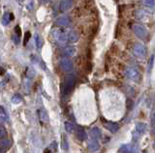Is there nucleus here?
<instances>
[{
    "mask_svg": "<svg viewBox=\"0 0 155 153\" xmlns=\"http://www.w3.org/2000/svg\"><path fill=\"white\" fill-rule=\"evenodd\" d=\"M5 71H6V70H5V68H3L2 67L0 68V75H3L5 73Z\"/></svg>",
    "mask_w": 155,
    "mask_h": 153,
    "instance_id": "nucleus-32",
    "label": "nucleus"
},
{
    "mask_svg": "<svg viewBox=\"0 0 155 153\" xmlns=\"http://www.w3.org/2000/svg\"><path fill=\"white\" fill-rule=\"evenodd\" d=\"M99 148H100V144H99L97 139L92 138V139L88 141V149H89L90 151H92V152L97 151Z\"/></svg>",
    "mask_w": 155,
    "mask_h": 153,
    "instance_id": "nucleus-8",
    "label": "nucleus"
},
{
    "mask_svg": "<svg viewBox=\"0 0 155 153\" xmlns=\"http://www.w3.org/2000/svg\"><path fill=\"white\" fill-rule=\"evenodd\" d=\"M77 137L80 141H85L87 139V135H86L85 131L82 128H79L77 131Z\"/></svg>",
    "mask_w": 155,
    "mask_h": 153,
    "instance_id": "nucleus-16",
    "label": "nucleus"
},
{
    "mask_svg": "<svg viewBox=\"0 0 155 153\" xmlns=\"http://www.w3.org/2000/svg\"><path fill=\"white\" fill-rule=\"evenodd\" d=\"M39 115H40V119L43 122H48L49 121V116H48V112L45 110V109H41L39 111Z\"/></svg>",
    "mask_w": 155,
    "mask_h": 153,
    "instance_id": "nucleus-18",
    "label": "nucleus"
},
{
    "mask_svg": "<svg viewBox=\"0 0 155 153\" xmlns=\"http://www.w3.org/2000/svg\"><path fill=\"white\" fill-rule=\"evenodd\" d=\"M11 141L9 139H2L1 142H0V146L1 148H4V149H7L11 146Z\"/></svg>",
    "mask_w": 155,
    "mask_h": 153,
    "instance_id": "nucleus-20",
    "label": "nucleus"
},
{
    "mask_svg": "<svg viewBox=\"0 0 155 153\" xmlns=\"http://www.w3.org/2000/svg\"><path fill=\"white\" fill-rule=\"evenodd\" d=\"M119 153H132V145L123 144L119 148Z\"/></svg>",
    "mask_w": 155,
    "mask_h": 153,
    "instance_id": "nucleus-19",
    "label": "nucleus"
},
{
    "mask_svg": "<svg viewBox=\"0 0 155 153\" xmlns=\"http://www.w3.org/2000/svg\"><path fill=\"white\" fill-rule=\"evenodd\" d=\"M21 101H22V97L19 93H16L12 97V102L14 104H19V103H21Z\"/></svg>",
    "mask_w": 155,
    "mask_h": 153,
    "instance_id": "nucleus-23",
    "label": "nucleus"
},
{
    "mask_svg": "<svg viewBox=\"0 0 155 153\" xmlns=\"http://www.w3.org/2000/svg\"><path fill=\"white\" fill-rule=\"evenodd\" d=\"M133 31L135 34L138 36L139 38H141V39H146L147 35H148V32H147L146 28L141 24H134Z\"/></svg>",
    "mask_w": 155,
    "mask_h": 153,
    "instance_id": "nucleus-3",
    "label": "nucleus"
},
{
    "mask_svg": "<svg viewBox=\"0 0 155 153\" xmlns=\"http://www.w3.org/2000/svg\"><path fill=\"white\" fill-rule=\"evenodd\" d=\"M75 47L73 46H67L65 47L64 49H63V54L65 56H68V57H71V56H73L75 54Z\"/></svg>",
    "mask_w": 155,
    "mask_h": 153,
    "instance_id": "nucleus-17",
    "label": "nucleus"
},
{
    "mask_svg": "<svg viewBox=\"0 0 155 153\" xmlns=\"http://www.w3.org/2000/svg\"><path fill=\"white\" fill-rule=\"evenodd\" d=\"M76 84V78L74 74H69L68 76H66L64 83L62 86V91L64 95H69L71 93V91H73L74 87Z\"/></svg>",
    "mask_w": 155,
    "mask_h": 153,
    "instance_id": "nucleus-1",
    "label": "nucleus"
},
{
    "mask_svg": "<svg viewBox=\"0 0 155 153\" xmlns=\"http://www.w3.org/2000/svg\"><path fill=\"white\" fill-rule=\"evenodd\" d=\"M52 35L57 44H64L67 42V35L62 29H53Z\"/></svg>",
    "mask_w": 155,
    "mask_h": 153,
    "instance_id": "nucleus-2",
    "label": "nucleus"
},
{
    "mask_svg": "<svg viewBox=\"0 0 155 153\" xmlns=\"http://www.w3.org/2000/svg\"><path fill=\"white\" fill-rule=\"evenodd\" d=\"M30 36H31V34H30L29 32H26V33H25V38H24V43H23L24 45L26 44L27 42H28V40H29V39H30Z\"/></svg>",
    "mask_w": 155,
    "mask_h": 153,
    "instance_id": "nucleus-29",
    "label": "nucleus"
},
{
    "mask_svg": "<svg viewBox=\"0 0 155 153\" xmlns=\"http://www.w3.org/2000/svg\"><path fill=\"white\" fill-rule=\"evenodd\" d=\"M0 119L2 121H9V114L3 106H0Z\"/></svg>",
    "mask_w": 155,
    "mask_h": 153,
    "instance_id": "nucleus-12",
    "label": "nucleus"
},
{
    "mask_svg": "<svg viewBox=\"0 0 155 153\" xmlns=\"http://www.w3.org/2000/svg\"><path fill=\"white\" fill-rule=\"evenodd\" d=\"M132 135H133V140H134L135 142H137V141H138V140L140 139V138H141V134L138 133V132H137L136 130H135L133 133H132Z\"/></svg>",
    "mask_w": 155,
    "mask_h": 153,
    "instance_id": "nucleus-27",
    "label": "nucleus"
},
{
    "mask_svg": "<svg viewBox=\"0 0 155 153\" xmlns=\"http://www.w3.org/2000/svg\"><path fill=\"white\" fill-rule=\"evenodd\" d=\"M153 63H154V57L152 56L151 59H150V65H149V67H150V68L153 67Z\"/></svg>",
    "mask_w": 155,
    "mask_h": 153,
    "instance_id": "nucleus-31",
    "label": "nucleus"
},
{
    "mask_svg": "<svg viewBox=\"0 0 155 153\" xmlns=\"http://www.w3.org/2000/svg\"><path fill=\"white\" fill-rule=\"evenodd\" d=\"M65 130L69 133H73L74 130H75V125L70 121H66L65 122Z\"/></svg>",
    "mask_w": 155,
    "mask_h": 153,
    "instance_id": "nucleus-22",
    "label": "nucleus"
},
{
    "mask_svg": "<svg viewBox=\"0 0 155 153\" xmlns=\"http://www.w3.org/2000/svg\"><path fill=\"white\" fill-rule=\"evenodd\" d=\"M59 66L61 70L63 71H66V72H69V71L73 70V62L70 59H67V58H63V59L60 60Z\"/></svg>",
    "mask_w": 155,
    "mask_h": 153,
    "instance_id": "nucleus-5",
    "label": "nucleus"
},
{
    "mask_svg": "<svg viewBox=\"0 0 155 153\" xmlns=\"http://www.w3.org/2000/svg\"><path fill=\"white\" fill-rule=\"evenodd\" d=\"M14 19V16L11 14V13H5L2 17V20H1V23L4 25V26H7V25L10 24V22Z\"/></svg>",
    "mask_w": 155,
    "mask_h": 153,
    "instance_id": "nucleus-10",
    "label": "nucleus"
},
{
    "mask_svg": "<svg viewBox=\"0 0 155 153\" xmlns=\"http://www.w3.org/2000/svg\"><path fill=\"white\" fill-rule=\"evenodd\" d=\"M61 146L63 150H68L69 148V142H68V139L65 135L62 136V140H61Z\"/></svg>",
    "mask_w": 155,
    "mask_h": 153,
    "instance_id": "nucleus-21",
    "label": "nucleus"
},
{
    "mask_svg": "<svg viewBox=\"0 0 155 153\" xmlns=\"http://www.w3.org/2000/svg\"><path fill=\"white\" fill-rule=\"evenodd\" d=\"M42 1H43V2H50V0H42Z\"/></svg>",
    "mask_w": 155,
    "mask_h": 153,
    "instance_id": "nucleus-34",
    "label": "nucleus"
},
{
    "mask_svg": "<svg viewBox=\"0 0 155 153\" xmlns=\"http://www.w3.org/2000/svg\"><path fill=\"white\" fill-rule=\"evenodd\" d=\"M90 134L94 139H101V138H102V133H101L100 129L97 128V127H93V128H91Z\"/></svg>",
    "mask_w": 155,
    "mask_h": 153,
    "instance_id": "nucleus-15",
    "label": "nucleus"
},
{
    "mask_svg": "<svg viewBox=\"0 0 155 153\" xmlns=\"http://www.w3.org/2000/svg\"><path fill=\"white\" fill-rule=\"evenodd\" d=\"M55 23L58 26H61V27H64V26H67V25H69L70 23V19L69 17L67 16H62L60 17H58L56 19V21H55Z\"/></svg>",
    "mask_w": 155,
    "mask_h": 153,
    "instance_id": "nucleus-9",
    "label": "nucleus"
},
{
    "mask_svg": "<svg viewBox=\"0 0 155 153\" xmlns=\"http://www.w3.org/2000/svg\"><path fill=\"white\" fill-rule=\"evenodd\" d=\"M72 6H73V0H61L59 4V10L60 12L64 13L72 8Z\"/></svg>",
    "mask_w": 155,
    "mask_h": 153,
    "instance_id": "nucleus-7",
    "label": "nucleus"
},
{
    "mask_svg": "<svg viewBox=\"0 0 155 153\" xmlns=\"http://www.w3.org/2000/svg\"><path fill=\"white\" fill-rule=\"evenodd\" d=\"M125 74L129 79H131V80H133V81L140 80V72L134 68H131V67L127 68L125 70Z\"/></svg>",
    "mask_w": 155,
    "mask_h": 153,
    "instance_id": "nucleus-4",
    "label": "nucleus"
},
{
    "mask_svg": "<svg viewBox=\"0 0 155 153\" xmlns=\"http://www.w3.org/2000/svg\"><path fill=\"white\" fill-rule=\"evenodd\" d=\"M105 127L108 130H110L111 133H115L119 129V125L117 123H115V122H106Z\"/></svg>",
    "mask_w": 155,
    "mask_h": 153,
    "instance_id": "nucleus-11",
    "label": "nucleus"
},
{
    "mask_svg": "<svg viewBox=\"0 0 155 153\" xmlns=\"http://www.w3.org/2000/svg\"><path fill=\"white\" fill-rule=\"evenodd\" d=\"M67 40L70 42H76L79 40V34L76 31H71L67 36Z\"/></svg>",
    "mask_w": 155,
    "mask_h": 153,
    "instance_id": "nucleus-14",
    "label": "nucleus"
},
{
    "mask_svg": "<svg viewBox=\"0 0 155 153\" xmlns=\"http://www.w3.org/2000/svg\"><path fill=\"white\" fill-rule=\"evenodd\" d=\"M17 1H19V2H23L24 0H17Z\"/></svg>",
    "mask_w": 155,
    "mask_h": 153,
    "instance_id": "nucleus-35",
    "label": "nucleus"
},
{
    "mask_svg": "<svg viewBox=\"0 0 155 153\" xmlns=\"http://www.w3.org/2000/svg\"><path fill=\"white\" fill-rule=\"evenodd\" d=\"M146 129H147V126L146 123H144V122H139V123H137L136 125V131L138 132L140 134H144L146 132Z\"/></svg>",
    "mask_w": 155,
    "mask_h": 153,
    "instance_id": "nucleus-13",
    "label": "nucleus"
},
{
    "mask_svg": "<svg viewBox=\"0 0 155 153\" xmlns=\"http://www.w3.org/2000/svg\"><path fill=\"white\" fill-rule=\"evenodd\" d=\"M15 35H16L17 37H19V38L21 37V27H19V26L15 27Z\"/></svg>",
    "mask_w": 155,
    "mask_h": 153,
    "instance_id": "nucleus-26",
    "label": "nucleus"
},
{
    "mask_svg": "<svg viewBox=\"0 0 155 153\" xmlns=\"http://www.w3.org/2000/svg\"><path fill=\"white\" fill-rule=\"evenodd\" d=\"M50 148H52V150H54V151H55V150L57 149V142H52V144H50Z\"/></svg>",
    "mask_w": 155,
    "mask_h": 153,
    "instance_id": "nucleus-30",
    "label": "nucleus"
},
{
    "mask_svg": "<svg viewBox=\"0 0 155 153\" xmlns=\"http://www.w3.org/2000/svg\"><path fill=\"white\" fill-rule=\"evenodd\" d=\"M133 52L134 54L138 56V57H144V56L146 54V49L142 43H136V44L134 45Z\"/></svg>",
    "mask_w": 155,
    "mask_h": 153,
    "instance_id": "nucleus-6",
    "label": "nucleus"
},
{
    "mask_svg": "<svg viewBox=\"0 0 155 153\" xmlns=\"http://www.w3.org/2000/svg\"><path fill=\"white\" fill-rule=\"evenodd\" d=\"M35 42H36V46L37 48H41L42 45H43V40H42V38L40 35L36 34L35 35Z\"/></svg>",
    "mask_w": 155,
    "mask_h": 153,
    "instance_id": "nucleus-24",
    "label": "nucleus"
},
{
    "mask_svg": "<svg viewBox=\"0 0 155 153\" xmlns=\"http://www.w3.org/2000/svg\"><path fill=\"white\" fill-rule=\"evenodd\" d=\"M6 135H7L6 130H5L3 127L0 126V139H3V138L6 137Z\"/></svg>",
    "mask_w": 155,
    "mask_h": 153,
    "instance_id": "nucleus-28",
    "label": "nucleus"
},
{
    "mask_svg": "<svg viewBox=\"0 0 155 153\" xmlns=\"http://www.w3.org/2000/svg\"><path fill=\"white\" fill-rule=\"evenodd\" d=\"M143 2L146 6L150 7V8H152V7L154 6V0H143Z\"/></svg>",
    "mask_w": 155,
    "mask_h": 153,
    "instance_id": "nucleus-25",
    "label": "nucleus"
},
{
    "mask_svg": "<svg viewBox=\"0 0 155 153\" xmlns=\"http://www.w3.org/2000/svg\"><path fill=\"white\" fill-rule=\"evenodd\" d=\"M4 152H5V151H4V149L0 147V153H4Z\"/></svg>",
    "mask_w": 155,
    "mask_h": 153,
    "instance_id": "nucleus-33",
    "label": "nucleus"
}]
</instances>
